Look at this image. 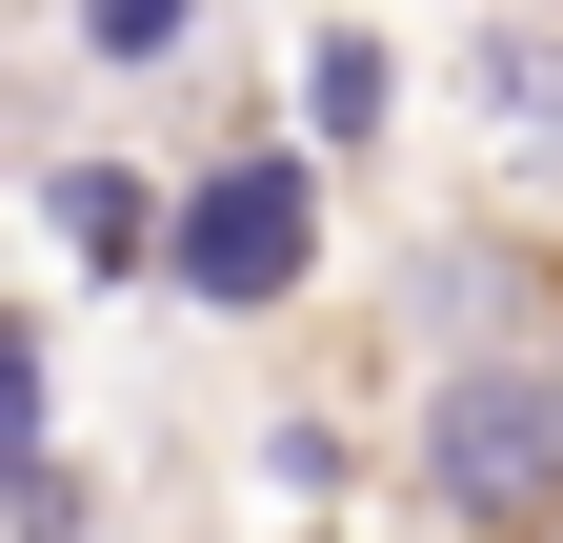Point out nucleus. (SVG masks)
<instances>
[{"label": "nucleus", "instance_id": "f257e3e1", "mask_svg": "<svg viewBox=\"0 0 563 543\" xmlns=\"http://www.w3.org/2000/svg\"><path fill=\"white\" fill-rule=\"evenodd\" d=\"M422 484H443L463 523H543V503H563V343L463 363L443 402H422Z\"/></svg>", "mask_w": 563, "mask_h": 543}, {"label": "nucleus", "instance_id": "0eeeda50", "mask_svg": "<svg viewBox=\"0 0 563 543\" xmlns=\"http://www.w3.org/2000/svg\"><path fill=\"white\" fill-rule=\"evenodd\" d=\"M21 463H41V343L0 322V484H21Z\"/></svg>", "mask_w": 563, "mask_h": 543}, {"label": "nucleus", "instance_id": "423d86ee", "mask_svg": "<svg viewBox=\"0 0 563 543\" xmlns=\"http://www.w3.org/2000/svg\"><path fill=\"white\" fill-rule=\"evenodd\" d=\"M181 21H201V0H81V41H101V60H181Z\"/></svg>", "mask_w": 563, "mask_h": 543}, {"label": "nucleus", "instance_id": "20e7f679", "mask_svg": "<svg viewBox=\"0 0 563 543\" xmlns=\"http://www.w3.org/2000/svg\"><path fill=\"white\" fill-rule=\"evenodd\" d=\"M302 121H322V142H383V41H363V21L302 41Z\"/></svg>", "mask_w": 563, "mask_h": 543}, {"label": "nucleus", "instance_id": "39448f33", "mask_svg": "<svg viewBox=\"0 0 563 543\" xmlns=\"http://www.w3.org/2000/svg\"><path fill=\"white\" fill-rule=\"evenodd\" d=\"M60 242L121 262V242H141V181H121V162H81V181H60Z\"/></svg>", "mask_w": 563, "mask_h": 543}, {"label": "nucleus", "instance_id": "7ed1b4c3", "mask_svg": "<svg viewBox=\"0 0 563 543\" xmlns=\"http://www.w3.org/2000/svg\"><path fill=\"white\" fill-rule=\"evenodd\" d=\"M483 121L523 162H563V21H483Z\"/></svg>", "mask_w": 563, "mask_h": 543}, {"label": "nucleus", "instance_id": "f03ea898", "mask_svg": "<svg viewBox=\"0 0 563 543\" xmlns=\"http://www.w3.org/2000/svg\"><path fill=\"white\" fill-rule=\"evenodd\" d=\"M162 262H181V302H282V282L322 262V181H302V162H222V181L162 222Z\"/></svg>", "mask_w": 563, "mask_h": 543}]
</instances>
